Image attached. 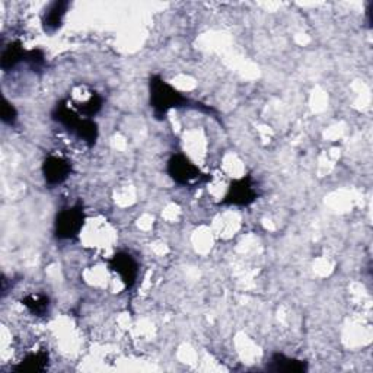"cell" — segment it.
Here are the masks:
<instances>
[{"instance_id": "1", "label": "cell", "mask_w": 373, "mask_h": 373, "mask_svg": "<svg viewBox=\"0 0 373 373\" xmlns=\"http://www.w3.org/2000/svg\"><path fill=\"white\" fill-rule=\"evenodd\" d=\"M149 103L156 120H163L168 111L174 108H194L209 114H216L212 107L203 106L200 102H193L184 96L159 75H152L149 79Z\"/></svg>"}, {"instance_id": "2", "label": "cell", "mask_w": 373, "mask_h": 373, "mask_svg": "<svg viewBox=\"0 0 373 373\" xmlns=\"http://www.w3.org/2000/svg\"><path fill=\"white\" fill-rule=\"evenodd\" d=\"M167 172L175 184L182 186H198L212 181L210 175L203 174L196 163L181 153L171 156L167 165Z\"/></svg>"}, {"instance_id": "3", "label": "cell", "mask_w": 373, "mask_h": 373, "mask_svg": "<svg viewBox=\"0 0 373 373\" xmlns=\"http://www.w3.org/2000/svg\"><path fill=\"white\" fill-rule=\"evenodd\" d=\"M84 225H85L84 206H82V203H76L75 206L63 209L56 216L54 235L57 239L61 241L73 239L79 235Z\"/></svg>"}, {"instance_id": "4", "label": "cell", "mask_w": 373, "mask_h": 373, "mask_svg": "<svg viewBox=\"0 0 373 373\" xmlns=\"http://www.w3.org/2000/svg\"><path fill=\"white\" fill-rule=\"evenodd\" d=\"M258 198V193L255 190V184L250 175L234 179L225 197L222 198V206H236V207H246L251 206Z\"/></svg>"}, {"instance_id": "5", "label": "cell", "mask_w": 373, "mask_h": 373, "mask_svg": "<svg viewBox=\"0 0 373 373\" xmlns=\"http://www.w3.org/2000/svg\"><path fill=\"white\" fill-rule=\"evenodd\" d=\"M43 177L47 185L50 186H57L68 181V178L72 174V162L68 160L66 158L50 155L44 159L43 167Z\"/></svg>"}, {"instance_id": "6", "label": "cell", "mask_w": 373, "mask_h": 373, "mask_svg": "<svg viewBox=\"0 0 373 373\" xmlns=\"http://www.w3.org/2000/svg\"><path fill=\"white\" fill-rule=\"evenodd\" d=\"M110 270L117 273L126 287L132 289L139 276V264L127 253H117L108 260Z\"/></svg>"}, {"instance_id": "7", "label": "cell", "mask_w": 373, "mask_h": 373, "mask_svg": "<svg viewBox=\"0 0 373 373\" xmlns=\"http://www.w3.org/2000/svg\"><path fill=\"white\" fill-rule=\"evenodd\" d=\"M69 8H70L69 0H54V2L46 6L43 16H41V25H43L46 34L53 35L63 27V19Z\"/></svg>"}, {"instance_id": "8", "label": "cell", "mask_w": 373, "mask_h": 373, "mask_svg": "<svg viewBox=\"0 0 373 373\" xmlns=\"http://www.w3.org/2000/svg\"><path fill=\"white\" fill-rule=\"evenodd\" d=\"M82 118L84 117H82L75 108H72L66 99L57 102L51 111V120L60 124V126H63L72 134L79 126Z\"/></svg>"}, {"instance_id": "9", "label": "cell", "mask_w": 373, "mask_h": 373, "mask_svg": "<svg viewBox=\"0 0 373 373\" xmlns=\"http://www.w3.org/2000/svg\"><path fill=\"white\" fill-rule=\"evenodd\" d=\"M267 370L286 372V373H302L308 370V363L301 359L289 358L283 353H273L270 358V362L267 363Z\"/></svg>"}, {"instance_id": "10", "label": "cell", "mask_w": 373, "mask_h": 373, "mask_svg": "<svg viewBox=\"0 0 373 373\" xmlns=\"http://www.w3.org/2000/svg\"><path fill=\"white\" fill-rule=\"evenodd\" d=\"M27 53L28 50L24 49L20 41H12V43L5 47L2 57H0V68H2L4 72L13 70L18 65L24 63Z\"/></svg>"}, {"instance_id": "11", "label": "cell", "mask_w": 373, "mask_h": 373, "mask_svg": "<svg viewBox=\"0 0 373 373\" xmlns=\"http://www.w3.org/2000/svg\"><path fill=\"white\" fill-rule=\"evenodd\" d=\"M50 356L46 350H38L35 353L27 355L23 360H20L16 366H13L15 372L20 373H37V372H44L49 367Z\"/></svg>"}, {"instance_id": "12", "label": "cell", "mask_w": 373, "mask_h": 373, "mask_svg": "<svg viewBox=\"0 0 373 373\" xmlns=\"http://www.w3.org/2000/svg\"><path fill=\"white\" fill-rule=\"evenodd\" d=\"M73 136L77 140L84 141L88 148H94L99 136V129H98L96 121H94V118L84 117L80 120L76 130L73 132Z\"/></svg>"}, {"instance_id": "13", "label": "cell", "mask_w": 373, "mask_h": 373, "mask_svg": "<svg viewBox=\"0 0 373 373\" xmlns=\"http://www.w3.org/2000/svg\"><path fill=\"white\" fill-rule=\"evenodd\" d=\"M20 302L35 317H44L50 310V298L44 293H30Z\"/></svg>"}, {"instance_id": "14", "label": "cell", "mask_w": 373, "mask_h": 373, "mask_svg": "<svg viewBox=\"0 0 373 373\" xmlns=\"http://www.w3.org/2000/svg\"><path fill=\"white\" fill-rule=\"evenodd\" d=\"M103 106V99L98 92H92V95L85 101V102H76L75 103V110L87 118H94Z\"/></svg>"}, {"instance_id": "15", "label": "cell", "mask_w": 373, "mask_h": 373, "mask_svg": "<svg viewBox=\"0 0 373 373\" xmlns=\"http://www.w3.org/2000/svg\"><path fill=\"white\" fill-rule=\"evenodd\" d=\"M24 63L35 73H41L46 69L47 65V60H46V54L41 49H34V50H28L27 57Z\"/></svg>"}, {"instance_id": "16", "label": "cell", "mask_w": 373, "mask_h": 373, "mask_svg": "<svg viewBox=\"0 0 373 373\" xmlns=\"http://www.w3.org/2000/svg\"><path fill=\"white\" fill-rule=\"evenodd\" d=\"M0 118L6 124V126H15L18 121V110L12 102H9L6 98L2 101V110H0Z\"/></svg>"}, {"instance_id": "17", "label": "cell", "mask_w": 373, "mask_h": 373, "mask_svg": "<svg viewBox=\"0 0 373 373\" xmlns=\"http://www.w3.org/2000/svg\"><path fill=\"white\" fill-rule=\"evenodd\" d=\"M372 6H373V4H369V5H367V9H366V13H367V24H369V27H372V19H370V16H372Z\"/></svg>"}]
</instances>
